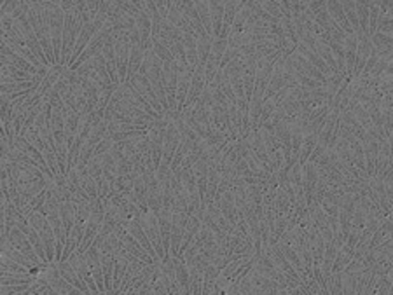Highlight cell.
I'll return each instance as SVG.
<instances>
[{
  "mask_svg": "<svg viewBox=\"0 0 393 295\" xmlns=\"http://www.w3.org/2000/svg\"><path fill=\"white\" fill-rule=\"evenodd\" d=\"M2 239H7V241H9L16 250H19L21 253H25L26 259H30V261L33 262L35 266H42V267L49 266V264H46V262L42 261L41 257H39V253L35 251L33 245H31V241L28 239V236L23 233V231L19 229L18 226H14L13 229H11V233L7 234V236H4Z\"/></svg>",
  "mask_w": 393,
  "mask_h": 295,
  "instance_id": "6da1fadb",
  "label": "cell"
},
{
  "mask_svg": "<svg viewBox=\"0 0 393 295\" xmlns=\"http://www.w3.org/2000/svg\"><path fill=\"white\" fill-rule=\"evenodd\" d=\"M140 224L144 226L145 233H147L149 239H151L152 246L156 248L157 255L161 257V261L164 259L166 251L163 248V238H161V229H159V222H157V217L154 211H149V213H141L140 217Z\"/></svg>",
  "mask_w": 393,
  "mask_h": 295,
  "instance_id": "7a4b0ae2",
  "label": "cell"
},
{
  "mask_svg": "<svg viewBox=\"0 0 393 295\" xmlns=\"http://www.w3.org/2000/svg\"><path fill=\"white\" fill-rule=\"evenodd\" d=\"M0 54H2V56H0V63H2V65H14V66H18V68H23V70H26V72L33 73V76H37L39 70H41L39 66H35L33 63L26 60L25 56H21V54H18L16 51H13V47L4 44V42H2V47H0Z\"/></svg>",
  "mask_w": 393,
  "mask_h": 295,
  "instance_id": "3957f363",
  "label": "cell"
},
{
  "mask_svg": "<svg viewBox=\"0 0 393 295\" xmlns=\"http://www.w3.org/2000/svg\"><path fill=\"white\" fill-rule=\"evenodd\" d=\"M58 264V271H60L61 278H65L68 283H72L74 286H77L79 290H81L82 293H91V288L88 286V283H84L81 280V276L77 274L76 267H74L72 264H70L68 261L65 262H56Z\"/></svg>",
  "mask_w": 393,
  "mask_h": 295,
  "instance_id": "277c9868",
  "label": "cell"
},
{
  "mask_svg": "<svg viewBox=\"0 0 393 295\" xmlns=\"http://www.w3.org/2000/svg\"><path fill=\"white\" fill-rule=\"evenodd\" d=\"M145 58V51L141 49L138 44L131 46V53H129V65H128V76H126V81H129L135 73H138L141 63H144Z\"/></svg>",
  "mask_w": 393,
  "mask_h": 295,
  "instance_id": "5b68a950",
  "label": "cell"
},
{
  "mask_svg": "<svg viewBox=\"0 0 393 295\" xmlns=\"http://www.w3.org/2000/svg\"><path fill=\"white\" fill-rule=\"evenodd\" d=\"M37 274H23V273H2L0 285H21V283H35Z\"/></svg>",
  "mask_w": 393,
  "mask_h": 295,
  "instance_id": "8992f818",
  "label": "cell"
},
{
  "mask_svg": "<svg viewBox=\"0 0 393 295\" xmlns=\"http://www.w3.org/2000/svg\"><path fill=\"white\" fill-rule=\"evenodd\" d=\"M128 266H129V262L124 261V259H117L116 261V266H114V276H112V280H114L112 293H119V286L124 280V274H126V271H128Z\"/></svg>",
  "mask_w": 393,
  "mask_h": 295,
  "instance_id": "52a82bcc",
  "label": "cell"
},
{
  "mask_svg": "<svg viewBox=\"0 0 393 295\" xmlns=\"http://www.w3.org/2000/svg\"><path fill=\"white\" fill-rule=\"evenodd\" d=\"M2 273H23V274H31V271L28 267L18 264L13 259L2 255Z\"/></svg>",
  "mask_w": 393,
  "mask_h": 295,
  "instance_id": "ba28073f",
  "label": "cell"
},
{
  "mask_svg": "<svg viewBox=\"0 0 393 295\" xmlns=\"http://www.w3.org/2000/svg\"><path fill=\"white\" fill-rule=\"evenodd\" d=\"M182 182L184 187L189 194H194L196 192V183H198V176H196V171L192 168H187V170H182Z\"/></svg>",
  "mask_w": 393,
  "mask_h": 295,
  "instance_id": "9c48e42d",
  "label": "cell"
},
{
  "mask_svg": "<svg viewBox=\"0 0 393 295\" xmlns=\"http://www.w3.org/2000/svg\"><path fill=\"white\" fill-rule=\"evenodd\" d=\"M81 186L84 187V191L88 192L89 198H91L93 201H94V199H98V186H96V180H94L93 176L89 175V173L81 178Z\"/></svg>",
  "mask_w": 393,
  "mask_h": 295,
  "instance_id": "30bf717a",
  "label": "cell"
},
{
  "mask_svg": "<svg viewBox=\"0 0 393 295\" xmlns=\"http://www.w3.org/2000/svg\"><path fill=\"white\" fill-rule=\"evenodd\" d=\"M194 6H196V9H198L199 18H201V21H203L204 28H206L208 31H210L211 28H210V18H208V7L204 6L203 0H194Z\"/></svg>",
  "mask_w": 393,
  "mask_h": 295,
  "instance_id": "8fae6325",
  "label": "cell"
},
{
  "mask_svg": "<svg viewBox=\"0 0 393 295\" xmlns=\"http://www.w3.org/2000/svg\"><path fill=\"white\" fill-rule=\"evenodd\" d=\"M112 145H114L112 136L107 135L103 140L100 141V143L96 145V147H94V154H93V156H101V154H105V152H109L110 149H112Z\"/></svg>",
  "mask_w": 393,
  "mask_h": 295,
  "instance_id": "7c38bea8",
  "label": "cell"
},
{
  "mask_svg": "<svg viewBox=\"0 0 393 295\" xmlns=\"http://www.w3.org/2000/svg\"><path fill=\"white\" fill-rule=\"evenodd\" d=\"M198 49H199V63H201V65H204V63H206V58H208V51H210V42H208L206 35L199 39Z\"/></svg>",
  "mask_w": 393,
  "mask_h": 295,
  "instance_id": "4fadbf2b",
  "label": "cell"
},
{
  "mask_svg": "<svg viewBox=\"0 0 393 295\" xmlns=\"http://www.w3.org/2000/svg\"><path fill=\"white\" fill-rule=\"evenodd\" d=\"M19 7V0H4L2 2V14H13Z\"/></svg>",
  "mask_w": 393,
  "mask_h": 295,
  "instance_id": "5bb4252c",
  "label": "cell"
},
{
  "mask_svg": "<svg viewBox=\"0 0 393 295\" xmlns=\"http://www.w3.org/2000/svg\"><path fill=\"white\" fill-rule=\"evenodd\" d=\"M100 4H101V0H88V9H89V13H91L93 18H96V16H98V11H100Z\"/></svg>",
  "mask_w": 393,
  "mask_h": 295,
  "instance_id": "9a60e30c",
  "label": "cell"
}]
</instances>
